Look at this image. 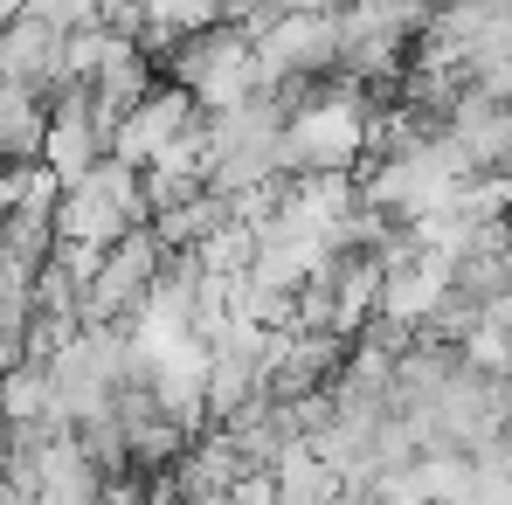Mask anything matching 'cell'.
<instances>
[{"mask_svg":"<svg viewBox=\"0 0 512 505\" xmlns=\"http://www.w3.org/2000/svg\"><path fill=\"white\" fill-rule=\"evenodd\" d=\"M499 256H506V284H512V215L499 222Z\"/></svg>","mask_w":512,"mask_h":505,"instance_id":"cell-15","label":"cell"},{"mask_svg":"<svg viewBox=\"0 0 512 505\" xmlns=\"http://www.w3.org/2000/svg\"><path fill=\"white\" fill-rule=\"evenodd\" d=\"M49 104L28 84H0V160H42Z\"/></svg>","mask_w":512,"mask_h":505,"instance_id":"cell-9","label":"cell"},{"mask_svg":"<svg viewBox=\"0 0 512 505\" xmlns=\"http://www.w3.org/2000/svg\"><path fill=\"white\" fill-rule=\"evenodd\" d=\"M146 7V28H139V49L160 63L167 56L173 35H194V28H208V21H222V0H139Z\"/></svg>","mask_w":512,"mask_h":505,"instance_id":"cell-11","label":"cell"},{"mask_svg":"<svg viewBox=\"0 0 512 505\" xmlns=\"http://www.w3.org/2000/svg\"><path fill=\"white\" fill-rule=\"evenodd\" d=\"M63 28L56 21H42L35 7L21 14V21H7L0 28V84H28L42 104L63 90Z\"/></svg>","mask_w":512,"mask_h":505,"instance_id":"cell-5","label":"cell"},{"mask_svg":"<svg viewBox=\"0 0 512 505\" xmlns=\"http://www.w3.org/2000/svg\"><path fill=\"white\" fill-rule=\"evenodd\" d=\"M443 291H450V263L429 250V256H416V263L381 270V298H374V312L395 319V326H409V333H423L429 312L443 305Z\"/></svg>","mask_w":512,"mask_h":505,"instance_id":"cell-6","label":"cell"},{"mask_svg":"<svg viewBox=\"0 0 512 505\" xmlns=\"http://www.w3.org/2000/svg\"><path fill=\"white\" fill-rule=\"evenodd\" d=\"M77 443H84V457L104 471V492L132 471V443H125V422L111 416V409H97V416H84L77 422Z\"/></svg>","mask_w":512,"mask_h":505,"instance_id":"cell-12","label":"cell"},{"mask_svg":"<svg viewBox=\"0 0 512 505\" xmlns=\"http://www.w3.org/2000/svg\"><path fill=\"white\" fill-rule=\"evenodd\" d=\"M201 118V104H194V90H180V84H153L125 118H118V132H111V153L118 160H132V167H146L153 153H167L173 139L187 132Z\"/></svg>","mask_w":512,"mask_h":505,"instance_id":"cell-4","label":"cell"},{"mask_svg":"<svg viewBox=\"0 0 512 505\" xmlns=\"http://www.w3.org/2000/svg\"><path fill=\"white\" fill-rule=\"evenodd\" d=\"M0 409H7V422H56V429H63L56 381H49L42 360H14V367L0 374Z\"/></svg>","mask_w":512,"mask_h":505,"instance_id":"cell-10","label":"cell"},{"mask_svg":"<svg viewBox=\"0 0 512 505\" xmlns=\"http://www.w3.org/2000/svg\"><path fill=\"white\" fill-rule=\"evenodd\" d=\"M471 84L485 90V97H499V104H512V56H492V63H478V70H471Z\"/></svg>","mask_w":512,"mask_h":505,"instance_id":"cell-13","label":"cell"},{"mask_svg":"<svg viewBox=\"0 0 512 505\" xmlns=\"http://www.w3.org/2000/svg\"><path fill=\"white\" fill-rule=\"evenodd\" d=\"M346 0H284V14H340Z\"/></svg>","mask_w":512,"mask_h":505,"instance_id":"cell-14","label":"cell"},{"mask_svg":"<svg viewBox=\"0 0 512 505\" xmlns=\"http://www.w3.org/2000/svg\"><path fill=\"white\" fill-rule=\"evenodd\" d=\"M160 77L180 90H194L201 111H229L256 90V42L250 28H236L229 14L194 28V35H173L167 56H160Z\"/></svg>","mask_w":512,"mask_h":505,"instance_id":"cell-1","label":"cell"},{"mask_svg":"<svg viewBox=\"0 0 512 505\" xmlns=\"http://www.w3.org/2000/svg\"><path fill=\"white\" fill-rule=\"evenodd\" d=\"M21 14H28V0H0V28H7V21H21Z\"/></svg>","mask_w":512,"mask_h":505,"instance_id":"cell-16","label":"cell"},{"mask_svg":"<svg viewBox=\"0 0 512 505\" xmlns=\"http://www.w3.org/2000/svg\"><path fill=\"white\" fill-rule=\"evenodd\" d=\"M270 485H277V499H284V505H312V499H340V492H346V478L333 471V457H326L312 436L284 443V457L270 464Z\"/></svg>","mask_w":512,"mask_h":505,"instance_id":"cell-7","label":"cell"},{"mask_svg":"<svg viewBox=\"0 0 512 505\" xmlns=\"http://www.w3.org/2000/svg\"><path fill=\"white\" fill-rule=\"evenodd\" d=\"M160 270H167V243H160V229H153V222H132L118 243H104L97 270H90V284H84V319L132 326V319L146 312V298H153Z\"/></svg>","mask_w":512,"mask_h":505,"instance_id":"cell-2","label":"cell"},{"mask_svg":"<svg viewBox=\"0 0 512 505\" xmlns=\"http://www.w3.org/2000/svg\"><path fill=\"white\" fill-rule=\"evenodd\" d=\"M104 492V471L84 457L77 429H56L42 443V499H97Z\"/></svg>","mask_w":512,"mask_h":505,"instance_id":"cell-8","label":"cell"},{"mask_svg":"<svg viewBox=\"0 0 512 505\" xmlns=\"http://www.w3.org/2000/svg\"><path fill=\"white\" fill-rule=\"evenodd\" d=\"M340 77V14H277L256 35V90Z\"/></svg>","mask_w":512,"mask_h":505,"instance_id":"cell-3","label":"cell"}]
</instances>
